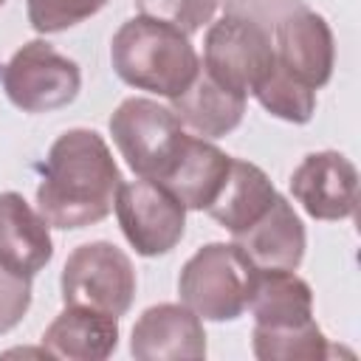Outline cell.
I'll return each mask as SVG.
<instances>
[{"label": "cell", "mask_w": 361, "mask_h": 361, "mask_svg": "<svg viewBox=\"0 0 361 361\" xmlns=\"http://www.w3.org/2000/svg\"><path fill=\"white\" fill-rule=\"evenodd\" d=\"M124 183L107 141L87 127L65 130L48 149L37 186V212L54 228L102 223Z\"/></svg>", "instance_id": "cell-1"}, {"label": "cell", "mask_w": 361, "mask_h": 361, "mask_svg": "<svg viewBox=\"0 0 361 361\" xmlns=\"http://www.w3.org/2000/svg\"><path fill=\"white\" fill-rule=\"evenodd\" d=\"M110 62L121 82L164 99L180 96L200 71L197 51L183 31L141 14L113 34Z\"/></svg>", "instance_id": "cell-2"}, {"label": "cell", "mask_w": 361, "mask_h": 361, "mask_svg": "<svg viewBox=\"0 0 361 361\" xmlns=\"http://www.w3.org/2000/svg\"><path fill=\"white\" fill-rule=\"evenodd\" d=\"M257 265L234 243H206L180 268V302L209 322H234L248 307Z\"/></svg>", "instance_id": "cell-3"}, {"label": "cell", "mask_w": 361, "mask_h": 361, "mask_svg": "<svg viewBox=\"0 0 361 361\" xmlns=\"http://www.w3.org/2000/svg\"><path fill=\"white\" fill-rule=\"evenodd\" d=\"M110 135L127 166L147 180H161L175 164L186 133L172 107L130 96L110 116Z\"/></svg>", "instance_id": "cell-4"}, {"label": "cell", "mask_w": 361, "mask_h": 361, "mask_svg": "<svg viewBox=\"0 0 361 361\" xmlns=\"http://www.w3.org/2000/svg\"><path fill=\"white\" fill-rule=\"evenodd\" d=\"M135 268L130 257L107 243L93 240L76 245L62 265V302L90 307L110 316H124L135 299Z\"/></svg>", "instance_id": "cell-5"}, {"label": "cell", "mask_w": 361, "mask_h": 361, "mask_svg": "<svg viewBox=\"0 0 361 361\" xmlns=\"http://www.w3.org/2000/svg\"><path fill=\"white\" fill-rule=\"evenodd\" d=\"M276 65L271 34L254 17L228 11L214 20L203 39V71L234 93H254V87Z\"/></svg>", "instance_id": "cell-6"}, {"label": "cell", "mask_w": 361, "mask_h": 361, "mask_svg": "<svg viewBox=\"0 0 361 361\" xmlns=\"http://www.w3.org/2000/svg\"><path fill=\"white\" fill-rule=\"evenodd\" d=\"M79 65L45 39L25 42L3 68V90L23 113H51L68 107L79 96Z\"/></svg>", "instance_id": "cell-7"}, {"label": "cell", "mask_w": 361, "mask_h": 361, "mask_svg": "<svg viewBox=\"0 0 361 361\" xmlns=\"http://www.w3.org/2000/svg\"><path fill=\"white\" fill-rule=\"evenodd\" d=\"M116 217L127 243L141 257L169 254L186 231L183 203L158 180H130L118 186Z\"/></svg>", "instance_id": "cell-8"}, {"label": "cell", "mask_w": 361, "mask_h": 361, "mask_svg": "<svg viewBox=\"0 0 361 361\" xmlns=\"http://www.w3.org/2000/svg\"><path fill=\"white\" fill-rule=\"evenodd\" d=\"M274 54L276 62L305 82L307 87L319 90L330 82L336 65V42L327 20L305 6L285 11L274 28Z\"/></svg>", "instance_id": "cell-9"}, {"label": "cell", "mask_w": 361, "mask_h": 361, "mask_svg": "<svg viewBox=\"0 0 361 361\" xmlns=\"http://www.w3.org/2000/svg\"><path fill=\"white\" fill-rule=\"evenodd\" d=\"M290 192L313 220H344L358 206V169L336 149L310 152L293 169Z\"/></svg>", "instance_id": "cell-10"}, {"label": "cell", "mask_w": 361, "mask_h": 361, "mask_svg": "<svg viewBox=\"0 0 361 361\" xmlns=\"http://www.w3.org/2000/svg\"><path fill=\"white\" fill-rule=\"evenodd\" d=\"M130 353L138 361H200L206 358L203 319L186 305H152L133 324Z\"/></svg>", "instance_id": "cell-11"}, {"label": "cell", "mask_w": 361, "mask_h": 361, "mask_svg": "<svg viewBox=\"0 0 361 361\" xmlns=\"http://www.w3.org/2000/svg\"><path fill=\"white\" fill-rule=\"evenodd\" d=\"M231 243L240 245V251L259 271H296L302 265L307 237L299 214L293 212V203L276 195L257 223L240 234H231Z\"/></svg>", "instance_id": "cell-12"}, {"label": "cell", "mask_w": 361, "mask_h": 361, "mask_svg": "<svg viewBox=\"0 0 361 361\" xmlns=\"http://www.w3.org/2000/svg\"><path fill=\"white\" fill-rule=\"evenodd\" d=\"M51 226L20 192H0V265L34 279L54 257Z\"/></svg>", "instance_id": "cell-13"}, {"label": "cell", "mask_w": 361, "mask_h": 361, "mask_svg": "<svg viewBox=\"0 0 361 361\" xmlns=\"http://www.w3.org/2000/svg\"><path fill=\"white\" fill-rule=\"evenodd\" d=\"M42 347L54 358L104 361L118 347V316L65 305V310L45 327Z\"/></svg>", "instance_id": "cell-14"}, {"label": "cell", "mask_w": 361, "mask_h": 361, "mask_svg": "<svg viewBox=\"0 0 361 361\" xmlns=\"http://www.w3.org/2000/svg\"><path fill=\"white\" fill-rule=\"evenodd\" d=\"M228 164H231V155H226L209 138L186 135L175 164L158 183L166 186L183 203V209L206 212L226 183Z\"/></svg>", "instance_id": "cell-15"}, {"label": "cell", "mask_w": 361, "mask_h": 361, "mask_svg": "<svg viewBox=\"0 0 361 361\" xmlns=\"http://www.w3.org/2000/svg\"><path fill=\"white\" fill-rule=\"evenodd\" d=\"M245 99L248 96L228 90L200 68L195 82L180 96L172 99V113L200 138H223L240 127L245 113Z\"/></svg>", "instance_id": "cell-16"}, {"label": "cell", "mask_w": 361, "mask_h": 361, "mask_svg": "<svg viewBox=\"0 0 361 361\" xmlns=\"http://www.w3.org/2000/svg\"><path fill=\"white\" fill-rule=\"evenodd\" d=\"M276 195L279 192L274 189L271 178L257 164L243 161V158H231L226 183L206 212L228 234H240L243 228H248L251 223H257L268 212V206L274 203Z\"/></svg>", "instance_id": "cell-17"}, {"label": "cell", "mask_w": 361, "mask_h": 361, "mask_svg": "<svg viewBox=\"0 0 361 361\" xmlns=\"http://www.w3.org/2000/svg\"><path fill=\"white\" fill-rule=\"evenodd\" d=\"M254 324H296L313 319V290L293 271H257L248 299Z\"/></svg>", "instance_id": "cell-18"}, {"label": "cell", "mask_w": 361, "mask_h": 361, "mask_svg": "<svg viewBox=\"0 0 361 361\" xmlns=\"http://www.w3.org/2000/svg\"><path fill=\"white\" fill-rule=\"evenodd\" d=\"M251 350L259 361H322L330 355L316 319L296 324H254Z\"/></svg>", "instance_id": "cell-19"}, {"label": "cell", "mask_w": 361, "mask_h": 361, "mask_svg": "<svg viewBox=\"0 0 361 361\" xmlns=\"http://www.w3.org/2000/svg\"><path fill=\"white\" fill-rule=\"evenodd\" d=\"M257 102L276 118L290 124H305L313 118L316 110V90L290 76L279 62L271 68V73L254 87Z\"/></svg>", "instance_id": "cell-20"}, {"label": "cell", "mask_w": 361, "mask_h": 361, "mask_svg": "<svg viewBox=\"0 0 361 361\" xmlns=\"http://www.w3.org/2000/svg\"><path fill=\"white\" fill-rule=\"evenodd\" d=\"M25 6L28 23L37 34H59L99 14L107 0H25Z\"/></svg>", "instance_id": "cell-21"}, {"label": "cell", "mask_w": 361, "mask_h": 361, "mask_svg": "<svg viewBox=\"0 0 361 361\" xmlns=\"http://www.w3.org/2000/svg\"><path fill=\"white\" fill-rule=\"evenodd\" d=\"M217 3L220 0H135V8L141 17L161 20L189 37L212 23Z\"/></svg>", "instance_id": "cell-22"}, {"label": "cell", "mask_w": 361, "mask_h": 361, "mask_svg": "<svg viewBox=\"0 0 361 361\" xmlns=\"http://www.w3.org/2000/svg\"><path fill=\"white\" fill-rule=\"evenodd\" d=\"M31 307V279L0 265V336L14 330Z\"/></svg>", "instance_id": "cell-23"}, {"label": "cell", "mask_w": 361, "mask_h": 361, "mask_svg": "<svg viewBox=\"0 0 361 361\" xmlns=\"http://www.w3.org/2000/svg\"><path fill=\"white\" fill-rule=\"evenodd\" d=\"M3 3H6V0H0V6H3Z\"/></svg>", "instance_id": "cell-24"}]
</instances>
